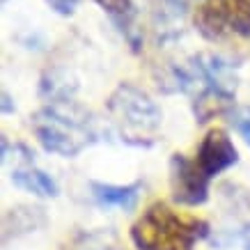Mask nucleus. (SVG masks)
I'll return each mask as SVG.
<instances>
[{"mask_svg":"<svg viewBox=\"0 0 250 250\" xmlns=\"http://www.w3.org/2000/svg\"><path fill=\"white\" fill-rule=\"evenodd\" d=\"M236 62L218 53H195L179 64H170L159 87L163 92L190 94L197 124H207L236 106Z\"/></svg>","mask_w":250,"mask_h":250,"instance_id":"f257e3e1","label":"nucleus"},{"mask_svg":"<svg viewBox=\"0 0 250 250\" xmlns=\"http://www.w3.org/2000/svg\"><path fill=\"white\" fill-rule=\"evenodd\" d=\"M30 126L46 152L62 159H76L90 145L104 138L99 120L74 99L46 101V106L32 115Z\"/></svg>","mask_w":250,"mask_h":250,"instance_id":"f03ea898","label":"nucleus"},{"mask_svg":"<svg viewBox=\"0 0 250 250\" xmlns=\"http://www.w3.org/2000/svg\"><path fill=\"white\" fill-rule=\"evenodd\" d=\"M209 236V223L193 213L154 202L131 225V241L138 250H195Z\"/></svg>","mask_w":250,"mask_h":250,"instance_id":"7ed1b4c3","label":"nucleus"},{"mask_svg":"<svg viewBox=\"0 0 250 250\" xmlns=\"http://www.w3.org/2000/svg\"><path fill=\"white\" fill-rule=\"evenodd\" d=\"M108 122L115 136L129 147H152L159 143L163 110L143 87L120 83L106 101Z\"/></svg>","mask_w":250,"mask_h":250,"instance_id":"20e7f679","label":"nucleus"},{"mask_svg":"<svg viewBox=\"0 0 250 250\" xmlns=\"http://www.w3.org/2000/svg\"><path fill=\"white\" fill-rule=\"evenodd\" d=\"M193 25L207 42L250 39V0H202Z\"/></svg>","mask_w":250,"mask_h":250,"instance_id":"39448f33","label":"nucleus"},{"mask_svg":"<svg viewBox=\"0 0 250 250\" xmlns=\"http://www.w3.org/2000/svg\"><path fill=\"white\" fill-rule=\"evenodd\" d=\"M211 179L207 177L195 159H188L186 154H172L170 156V193L172 200L182 207H200L209 200Z\"/></svg>","mask_w":250,"mask_h":250,"instance_id":"423d86ee","label":"nucleus"},{"mask_svg":"<svg viewBox=\"0 0 250 250\" xmlns=\"http://www.w3.org/2000/svg\"><path fill=\"white\" fill-rule=\"evenodd\" d=\"M195 163L209 179H216L218 174H223L225 170L234 167L239 163V149L232 143V138L225 129H209L205 133V138L200 140L195 152Z\"/></svg>","mask_w":250,"mask_h":250,"instance_id":"0eeeda50","label":"nucleus"},{"mask_svg":"<svg viewBox=\"0 0 250 250\" xmlns=\"http://www.w3.org/2000/svg\"><path fill=\"white\" fill-rule=\"evenodd\" d=\"M101 12L108 16V21L115 25L124 42L129 44L133 53H140L145 44V35L140 28V12L133 0H94Z\"/></svg>","mask_w":250,"mask_h":250,"instance_id":"6e6552de","label":"nucleus"},{"mask_svg":"<svg viewBox=\"0 0 250 250\" xmlns=\"http://www.w3.org/2000/svg\"><path fill=\"white\" fill-rule=\"evenodd\" d=\"M140 190H143V182L124 184V186L106 182H90L92 200L104 209H122V211L136 209L138 200H140Z\"/></svg>","mask_w":250,"mask_h":250,"instance_id":"1a4fd4ad","label":"nucleus"},{"mask_svg":"<svg viewBox=\"0 0 250 250\" xmlns=\"http://www.w3.org/2000/svg\"><path fill=\"white\" fill-rule=\"evenodd\" d=\"M9 179L16 188L25 190V193H32L37 197H58L60 193V186L51 174L37 167L35 163H28V166H16L9 174Z\"/></svg>","mask_w":250,"mask_h":250,"instance_id":"9d476101","label":"nucleus"},{"mask_svg":"<svg viewBox=\"0 0 250 250\" xmlns=\"http://www.w3.org/2000/svg\"><path fill=\"white\" fill-rule=\"evenodd\" d=\"M228 122L250 147V106H234L228 113Z\"/></svg>","mask_w":250,"mask_h":250,"instance_id":"9b49d317","label":"nucleus"},{"mask_svg":"<svg viewBox=\"0 0 250 250\" xmlns=\"http://www.w3.org/2000/svg\"><path fill=\"white\" fill-rule=\"evenodd\" d=\"M46 5L53 9L55 14H60V16H71V14H74V12L78 9L81 0H46Z\"/></svg>","mask_w":250,"mask_h":250,"instance_id":"f8f14e48","label":"nucleus"},{"mask_svg":"<svg viewBox=\"0 0 250 250\" xmlns=\"http://www.w3.org/2000/svg\"><path fill=\"white\" fill-rule=\"evenodd\" d=\"M0 108H2V115H12L16 110V106L12 104V94L7 90H2V104H0Z\"/></svg>","mask_w":250,"mask_h":250,"instance_id":"ddd939ff","label":"nucleus"},{"mask_svg":"<svg viewBox=\"0 0 250 250\" xmlns=\"http://www.w3.org/2000/svg\"><path fill=\"white\" fill-rule=\"evenodd\" d=\"M241 246H243V250H250V223L248 225H243V229H241Z\"/></svg>","mask_w":250,"mask_h":250,"instance_id":"4468645a","label":"nucleus"},{"mask_svg":"<svg viewBox=\"0 0 250 250\" xmlns=\"http://www.w3.org/2000/svg\"><path fill=\"white\" fill-rule=\"evenodd\" d=\"M167 2H170L174 9H184V7H188L190 2H195V0H167Z\"/></svg>","mask_w":250,"mask_h":250,"instance_id":"2eb2a0df","label":"nucleus"},{"mask_svg":"<svg viewBox=\"0 0 250 250\" xmlns=\"http://www.w3.org/2000/svg\"><path fill=\"white\" fill-rule=\"evenodd\" d=\"M2 2H7V0H2Z\"/></svg>","mask_w":250,"mask_h":250,"instance_id":"dca6fc26","label":"nucleus"}]
</instances>
